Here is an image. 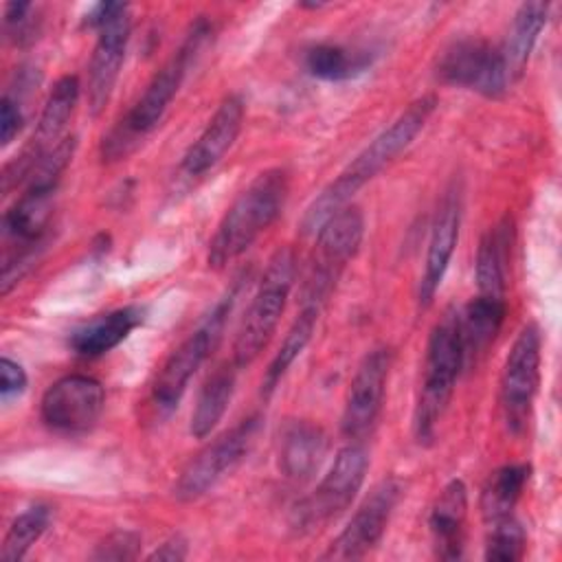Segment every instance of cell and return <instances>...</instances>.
Wrapping results in <instances>:
<instances>
[{"label": "cell", "instance_id": "cell-11", "mask_svg": "<svg viewBox=\"0 0 562 562\" xmlns=\"http://www.w3.org/2000/svg\"><path fill=\"white\" fill-rule=\"evenodd\" d=\"M542 336L536 323L522 325L512 342L501 373V408L512 432H522L531 417V406L540 384Z\"/></svg>", "mask_w": 562, "mask_h": 562}, {"label": "cell", "instance_id": "cell-34", "mask_svg": "<svg viewBox=\"0 0 562 562\" xmlns=\"http://www.w3.org/2000/svg\"><path fill=\"white\" fill-rule=\"evenodd\" d=\"M26 384H29V378H26V371L22 369V364L11 360L9 356H2L0 358V397H2V402H9V400L22 395Z\"/></svg>", "mask_w": 562, "mask_h": 562}, {"label": "cell", "instance_id": "cell-35", "mask_svg": "<svg viewBox=\"0 0 562 562\" xmlns=\"http://www.w3.org/2000/svg\"><path fill=\"white\" fill-rule=\"evenodd\" d=\"M189 555V542L182 533H176L171 538H167L162 544H158L149 555L147 560H158V562H180Z\"/></svg>", "mask_w": 562, "mask_h": 562}, {"label": "cell", "instance_id": "cell-15", "mask_svg": "<svg viewBox=\"0 0 562 562\" xmlns=\"http://www.w3.org/2000/svg\"><path fill=\"white\" fill-rule=\"evenodd\" d=\"M391 364L393 351L389 347H375L360 360L342 404L340 430L347 439L360 441L375 426L382 411Z\"/></svg>", "mask_w": 562, "mask_h": 562}, {"label": "cell", "instance_id": "cell-14", "mask_svg": "<svg viewBox=\"0 0 562 562\" xmlns=\"http://www.w3.org/2000/svg\"><path fill=\"white\" fill-rule=\"evenodd\" d=\"M404 494V483L395 476L382 479L364 496L340 533L323 553L325 560H358L369 555L382 540L389 520Z\"/></svg>", "mask_w": 562, "mask_h": 562}, {"label": "cell", "instance_id": "cell-22", "mask_svg": "<svg viewBox=\"0 0 562 562\" xmlns=\"http://www.w3.org/2000/svg\"><path fill=\"white\" fill-rule=\"evenodd\" d=\"M512 239H514V224L512 217L505 215L496 226H492L479 244L476 250V288L479 294L505 299V279H507V263L512 255Z\"/></svg>", "mask_w": 562, "mask_h": 562}, {"label": "cell", "instance_id": "cell-4", "mask_svg": "<svg viewBox=\"0 0 562 562\" xmlns=\"http://www.w3.org/2000/svg\"><path fill=\"white\" fill-rule=\"evenodd\" d=\"M465 364L459 312H446L430 329L424 375L413 411V435L419 446H430L437 437V426L452 400L457 378Z\"/></svg>", "mask_w": 562, "mask_h": 562}, {"label": "cell", "instance_id": "cell-5", "mask_svg": "<svg viewBox=\"0 0 562 562\" xmlns=\"http://www.w3.org/2000/svg\"><path fill=\"white\" fill-rule=\"evenodd\" d=\"M296 279V255L294 248L281 246L268 259V266L259 279L257 292L239 323L233 340V364L246 369L270 342L281 314L285 310L288 296Z\"/></svg>", "mask_w": 562, "mask_h": 562}, {"label": "cell", "instance_id": "cell-31", "mask_svg": "<svg viewBox=\"0 0 562 562\" xmlns=\"http://www.w3.org/2000/svg\"><path fill=\"white\" fill-rule=\"evenodd\" d=\"M138 551H140V536L130 529H116L97 542L90 558L123 562V560L138 558Z\"/></svg>", "mask_w": 562, "mask_h": 562}, {"label": "cell", "instance_id": "cell-19", "mask_svg": "<svg viewBox=\"0 0 562 562\" xmlns=\"http://www.w3.org/2000/svg\"><path fill=\"white\" fill-rule=\"evenodd\" d=\"M329 450L325 430L307 419H294L283 426L279 437V470L292 483L312 479Z\"/></svg>", "mask_w": 562, "mask_h": 562}, {"label": "cell", "instance_id": "cell-9", "mask_svg": "<svg viewBox=\"0 0 562 562\" xmlns=\"http://www.w3.org/2000/svg\"><path fill=\"white\" fill-rule=\"evenodd\" d=\"M233 303H235V292H228L226 296H222L213 305V310L204 316V321L167 356L151 386L154 402L158 404V408L171 411L178 406L191 378L198 373V369L206 362V358L217 347L226 327V318L233 310Z\"/></svg>", "mask_w": 562, "mask_h": 562}, {"label": "cell", "instance_id": "cell-21", "mask_svg": "<svg viewBox=\"0 0 562 562\" xmlns=\"http://www.w3.org/2000/svg\"><path fill=\"white\" fill-rule=\"evenodd\" d=\"M140 323L143 310L138 305H125L77 327L70 334L68 345L77 356L97 358L119 347Z\"/></svg>", "mask_w": 562, "mask_h": 562}, {"label": "cell", "instance_id": "cell-33", "mask_svg": "<svg viewBox=\"0 0 562 562\" xmlns=\"http://www.w3.org/2000/svg\"><path fill=\"white\" fill-rule=\"evenodd\" d=\"M24 110H22V99L13 97L11 92H4L0 99V140L2 145H9L20 130L24 127Z\"/></svg>", "mask_w": 562, "mask_h": 562}, {"label": "cell", "instance_id": "cell-2", "mask_svg": "<svg viewBox=\"0 0 562 562\" xmlns=\"http://www.w3.org/2000/svg\"><path fill=\"white\" fill-rule=\"evenodd\" d=\"M211 33V24L206 20H195L182 40L180 48L154 72L149 83L136 103L127 110V114L103 136L101 156L108 162L125 158L136 145L147 136L165 116L173 97L178 94L189 66L195 61L202 50L206 37Z\"/></svg>", "mask_w": 562, "mask_h": 562}, {"label": "cell", "instance_id": "cell-16", "mask_svg": "<svg viewBox=\"0 0 562 562\" xmlns=\"http://www.w3.org/2000/svg\"><path fill=\"white\" fill-rule=\"evenodd\" d=\"M105 408V389L99 380L81 373L55 380L42 395L40 417L59 432H83L92 428Z\"/></svg>", "mask_w": 562, "mask_h": 562}, {"label": "cell", "instance_id": "cell-13", "mask_svg": "<svg viewBox=\"0 0 562 562\" xmlns=\"http://www.w3.org/2000/svg\"><path fill=\"white\" fill-rule=\"evenodd\" d=\"M79 94H81V83L75 75H64L55 81L42 108L33 136L29 138L24 149L15 156V160H11L2 171L4 193L18 187L20 182H26L35 165L66 138L64 130L79 103Z\"/></svg>", "mask_w": 562, "mask_h": 562}, {"label": "cell", "instance_id": "cell-12", "mask_svg": "<svg viewBox=\"0 0 562 562\" xmlns=\"http://www.w3.org/2000/svg\"><path fill=\"white\" fill-rule=\"evenodd\" d=\"M435 72L448 86L474 90L490 99H498L512 86L501 46H494L483 37L452 40L439 53Z\"/></svg>", "mask_w": 562, "mask_h": 562}, {"label": "cell", "instance_id": "cell-28", "mask_svg": "<svg viewBox=\"0 0 562 562\" xmlns=\"http://www.w3.org/2000/svg\"><path fill=\"white\" fill-rule=\"evenodd\" d=\"M305 70L323 81H347L362 72L371 57L367 53H353L338 44H316L305 50Z\"/></svg>", "mask_w": 562, "mask_h": 562}, {"label": "cell", "instance_id": "cell-18", "mask_svg": "<svg viewBox=\"0 0 562 562\" xmlns=\"http://www.w3.org/2000/svg\"><path fill=\"white\" fill-rule=\"evenodd\" d=\"M246 105L239 94H226L215 108L213 116L200 132V136L191 143L187 154L182 156V171L187 176H202L213 169L226 151L235 145L241 125H244Z\"/></svg>", "mask_w": 562, "mask_h": 562}, {"label": "cell", "instance_id": "cell-32", "mask_svg": "<svg viewBox=\"0 0 562 562\" xmlns=\"http://www.w3.org/2000/svg\"><path fill=\"white\" fill-rule=\"evenodd\" d=\"M33 4L31 2H9L4 7V31L13 44H26L33 40L35 20L31 18Z\"/></svg>", "mask_w": 562, "mask_h": 562}, {"label": "cell", "instance_id": "cell-7", "mask_svg": "<svg viewBox=\"0 0 562 562\" xmlns=\"http://www.w3.org/2000/svg\"><path fill=\"white\" fill-rule=\"evenodd\" d=\"M364 237V215L349 204L329 217L316 233V248L312 252L307 274L301 285V305L323 310L331 296L342 270L356 257Z\"/></svg>", "mask_w": 562, "mask_h": 562}, {"label": "cell", "instance_id": "cell-30", "mask_svg": "<svg viewBox=\"0 0 562 562\" xmlns=\"http://www.w3.org/2000/svg\"><path fill=\"white\" fill-rule=\"evenodd\" d=\"M527 549V533L522 525L507 516L490 525L487 542H485V560L494 562H518Z\"/></svg>", "mask_w": 562, "mask_h": 562}, {"label": "cell", "instance_id": "cell-20", "mask_svg": "<svg viewBox=\"0 0 562 562\" xmlns=\"http://www.w3.org/2000/svg\"><path fill=\"white\" fill-rule=\"evenodd\" d=\"M465 518H468V487L461 479H452L439 492L428 516L435 551L441 560H459L463 555Z\"/></svg>", "mask_w": 562, "mask_h": 562}, {"label": "cell", "instance_id": "cell-10", "mask_svg": "<svg viewBox=\"0 0 562 562\" xmlns=\"http://www.w3.org/2000/svg\"><path fill=\"white\" fill-rule=\"evenodd\" d=\"M261 428V417L250 415L215 439H211L195 457L187 461L173 483V496L191 503L209 494L222 479H226L250 452Z\"/></svg>", "mask_w": 562, "mask_h": 562}, {"label": "cell", "instance_id": "cell-6", "mask_svg": "<svg viewBox=\"0 0 562 562\" xmlns=\"http://www.w3.org/2000/svg\"><path fill=\"white\" fill-rule=\"evenodd\" d=\"M367 470L369 454L362 443L351 441L340 448L318 485L294 505L290 514L292 531L299 536H310L345 514L356 501L367 479Z\"/></svg>", "mask_w": 562, "mask_h": 562}, {"label": "cell", "instance_id": "cell-3", "mask_svg": "<svg viewBox=\"0 0 562 562\" xmlns=\"http://www.w3.org/2000/svg\"><path fill=\"white\" fill-rule=\"evenodd\" d=\"M288 193L290 173L283 167L257 173L222 215L209 241V266L224 268L241 257L281 215Z\"/></svg>", "mask_w": 562, "mask_h": 562}, {"label": "cell", "instance_id": "cell-17", "mask_svg": "<svg viewBox=\"0 0 562 562\" xmlns=\"http://www.w3.org/2000/svg\"><path fill=\"white\" fill-rule=\"evenodd\" d=\"M459 228H461V191L459 187H450L441 195L430 224L424 270L417 288L419 307H430V303L435 301L441 288V281L446 277V270L450 266L454 246L459 241Z\"/></svg>", "mask_w": 562, "mask_h": 562}, {"label": "cell", "instance_id": "cell-29", "mask_svg": "<svg viewBox=\"0 0 562 562\" xmlns=\"http://www.w3.org/2000/svg\"><path fill=\"white\" fill-rule=\"evenodd\" d=\"M50 507L48 505H33L18 514L13 522L9 525L2 544H0V560L4 562H18L22 560L31 547L44 536V531L50 525Z\"/></svg>", "mask_w": 562, "mask_h": 562}, {"label": "cell", "instance_id": "cell-25", "mask_svg": "<svg viewBox=\"0 0 562 562\" xmlns=\"http://www.w3.org/2000/svg\"><path fill=\"white\" fill-rule=\"evenodd\" d=\"M237 371L239 369L231 360L213 369V373L204 380L198 393L195 408L191 413V424H189V430L195 439H206L222 422L235 393Z\"/></svg>", "mask_w": 562, "mask_h": 562}, {"label": "cell", "instance_id": "cell-23", "mask_svg": "<svg viewBox=\"0 0 562 562\" xmlns=\"http://www.w3.org/2000/svg\"><path fill=\"white\" fill-rule=\"evenodd\" d=\"M549 4L547 2H522L512 20L505 44L501 46L503 64L509 83L518 81L527 68L531 50L547 24Z\"/></svg>", "mask_w": 562, "mask_h": 562}, {"label": "cell", "instance_id": "cell-8", "mask_svg": "<svg viewBox=\"0 0 562 562\" xmlns=\"http://www.w3.org/2000/svg\"><path fill=\"white\" fill-rule=\"evenodd\" d=\"M83 24L97 31V44L92 48V57L88 64L86 92L90 112L99 114L114 92L125 59L132 33L130 7L123 2H99L86 13Z\"/></svg>", "mask_w": 562, "mask_h": 562}, {"label": "cell", "instance_id": "cell-1", "mask_svg": "<svg viewBox=\"0 0 562 562\" xmlns=\"http://www.w3.org/2000/svg\"><path fill=\"white\" fill-rule=\"evenodd\" d=\"M435 94H422L411 101L391 123L384 127L305 209L301 228L305 235H316L321 226L338 211L349 206L351 198L375 178L386 165H391L424 130L432 112L437 110Z\"/></svg>", "mask_w": 562, "mask_h": 562}, {"label": "cell", "instance_id": "cell-26", "mask_svg": "<svg viewBox=\"0 0 562 562\" xmlns=\"http://www.w3.org/2000/svg\"><path fill=\"white\" fill-rule=\"evenodd\" d=\"M531 476L527 463H507L490 472L481 490V514L487 525L514 516V507L520 501Z\"/></svg>", "mask_w": 562, "mask_h": 562}, {"label": "cell", "instance_id": "cell-27", "mask_svg": "<svg viewBox=\"0 0 562 562\" xmlns=\"http://www.w3.org/2000/svg\"><path fill=\"white\" fill-rule=\"evenodd\" d=\"M321 310L312 307V305H301V312L296 314L294 323L290 325L288 334L283 336L277 353L272 356L263 380H261V393L263 397H270L272 391L277 389V384L281 382V378L288 373V369L294 364V360L303 353V349L310 345L312 334L316 329Z\"/></svg>", "mask_w": 562, "mask_h": 562}, {"label": "cell", "instance_id": "cell-24", "mask_svg": "<svg viewBox=\"0 0 562 562\" xmlns=\"http://www.w3.org/2000/svg\"><path fill=\"white\" fill-rule=\"evenodd\" d=\"M507 314L505 299L476 294L459 314V331L465 362L483 353L496 338Z\"/></svg>", "mask_w": 562, "mask_h": 562}]
</instances>
